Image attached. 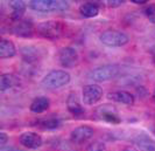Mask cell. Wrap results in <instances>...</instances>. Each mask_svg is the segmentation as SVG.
I'll return each mask as SVG.
<instances>
[{
    "label": "cell",
    "mask_w": 155,
    "mask_h": 151,
    "mask_svg": "<svg viewBox=\"0 0 155 151\" xmlns=\"http://www.w3.org/2000/svg\"><path fill=\"white\" fill-rule=\"evenodd\" d=\"M86 151H105V144L101 141H96L89 144V146L86 148Z\"/></svg>",
    "instance_id": "603a6c76"
},
{
    "label": "cell",
    "mask_w": 155,
    "mask_h": 151,
    "mask_svg": "<svg viewBox=\"0 0 155 151\" xmlns=\"http://www.w3.org/2000/svg\"><path fill=\"white\" fill-rule=\"evenodd\" d=\"M79 13L85 18H93L99 13V5L97 2H84L79 6Z\"/></svg>",
    "instance_id": "ac0fdd59"
},
{
    "label": "cell",
    "mask_w": 155,
    "mask_h": 151,
    "mask_svg": "<svg viewBox=\"0 0 155 151\" xmlns=\"http://www.w3.org/2000/svg\"><path fill=\"white\" fill-rule=\"evenodd\" d=\"M50 105V101L48 97H45V96H40V97H36L31 104V110L35 114H41V112H46L47 109L49 108Z\"/></svg>",
    "instance_id": "d6986e66"
},
{
    "label": "cell",
    "mask_w": 155,
    "mask_h": 151,
    "mask_svg": "<svg viewBox=\"0 0 155 151\" xmlns=\"http://www.w3.org/2000/svg\"><path fill=\"white\" fill-rule=\"evenodd\" d=\"M70 82V74L65 70H53L42 79L41 84L46 89H58L67 86Z\"/></svg>",
    "instance_id": "6da1fadb"
},
{
    "label": "cell",
    "mask_w": 155,
    "mask_h": 151,
    "mask_svg": "<svg viewBox=\"0 0 155 151\" xmlns=\"http://www.w3.org/2000/svg\"><path fill=\"white\" fill-rule=\"evenodd\" d=\"M152 96H153V101L155 102V89H154V91H153V94H152Z\"/></svg>",
    "instance_id": "f546056e"
},
{
    "label": "cell",
    "mask_w": 155,
    "mask_h": 151,
    "mask_svg": "<svg viewBox=\"0 0 155 151\" xmlns=\"http://www.w3.org/2000/svg\"><path fill=\"white\" fill-rule=\"evenodd\" d=\"M8 141V136L5 132H0V145L1 146H5Z\"/></svg>",
    "instance_id": "d4e9b609"
},
{
    "label": "cell",
    "mask_w": 155,
    "mask_h": 151,
    "mask_svg": "<svg viewBox=\"0 0 155 151\" xmlns=\"http://www.w3.org/2000/svg\"><path fill=\"white\" fill-rule=\"evenodd\" d=\"M19 142L27 149H38L42 145L43 139L36 132H23L19 138Z\"/></svg>",
    "instance_id": "8fae6325"
},
{
    "label": "cell",
    "mask_w": 155,
    "mask_h": 151,
    "mask_svg": "<svg viewBox=\"0 0 155 151\" xmlns=\"http://www.w3.org/2000/svg\"><path fill=\"white\" fill-rule=\"evenodd\" d=\"M34 29L35 27L33 22L27 19H21L19 21H15L11 27V32L19 38H31L34 34Z\"/></svg>",
    "instance_id": "52a82bcc"
},
{
    "label": "cell",
    "mask_w": 155,
    "mask_h": 151,
    "mask_svg": "<svg viewBox=\"0 0 155 151\" xmlns=\"http://www.w3.org/2000/svg\"><path fill=\"white\" fill-rule=\"evenodd\" d=\"M120 73V67L118 64H105L101 66L91 72V79L97 82H105L114 79Z\"/></svg>",
    "instance_id": "5b68a950"
},
{
    "label": "cell",
    "mask_w": 155,
    "mask_h": 151,
    "mask_svg": "<svg viewBox=\"0 0 155 151\" xmlns=\"http://www.w3.org/2000/svg\"><path fill=\"white\" fill-rule=\"evenodd\" d=\"M38 125L42 129H47V130H53V129H57L61 125V121L57 118H46L39 121Z\"/></svg>",
    "instance_id": "44dd1931"
},
{
    "label": "cell",
    "mask_w": 155,
    "mask_h": 151,
    "mask_svg": "<svg viewBox=\"0 0 155 151\" xmlns=\"http://www.w3.org/2000/svg\"><path fill=\"white\" fill-rule=\"evenodd\" d=\"M16 54V48L14 43L9 40L2 39L0 41V57L1 59H11Z\"/></svg>",
    "instance_id": "2e32d148"
},
{
    "label": "cell",
    "mask_w": 155,
    "mask_h": 151,
    "mask_svg": "<svg viewBox=\"0 0 155 151\" xmlns=\"http://www.w3.org/2000/svg\"><path fill=\"white\" fill-rule=\"evenodd\" d=\"M124 4V1L123 0H107L106 1V5L109 6V7H119L120 5H123Z\"/></svg>",
    "instance_id": "cb8c5ba5"
},
{
    "label": "cell",
    "mask_w": 155,
    "mask_h": 151,
    "mask_svg": "<svg viewBox=\"0 0 155 151\" xmlns=\"http://www.w3.org/2000/svg\"><path fill=\"white\" fill-rule=\"evenodd\" d=\"M20 86V79L13 74H2L0 77V90L4 93Z\"/></svg>",
    "instance_id": "4fadbf2b"
},
{
    "label": "cell",
    "mask_w": 155,
    "mask_h": 151,
    "mask_svg": "<svg viewBox=\"0 0 155 151\" xmlns=\"http://www.w3.org/2000/svg\"><path fill=\"white\" fill-rule=\"evenodd\" d=\"M67 1H56V0H34L29 4V7L36 12L47 13V12H60L68 8Z\"/></svg>",
    "instance_id": "277c9868"
},
{
    "label": "cell",
    "mask_w": 155,
    "mask_h": 151,
    "mask_svg": "<svg viewBox=\"0 0 155 151\" xmlns=\"http://www.w3.org/2000/svg\"><path fill=\"white\" fill-rule=\"evenodd\" d=\"M99 39L105 46L109 47H121L128 43L130 41V38L126 33L116 29H107L99 35Z\"/></svg>",
    "instance_id": "3957f363"
},
{
    "label": "cell",
    "mask_w": 155,
    "mask_h": 151,
    "mask_svg": "<svg viewBox=\"0 0 155 151\" xmlns=\"http://www.w3.org/2000/svg\"><path fill=\"white\" fill-rule=\"evenodd\" d=\"M36 31L45 39L57 40L63 35L64 26L60 21L49 20V21H45V22H41L40 25H38Z\"/></svg>",
    "instance_id": "7a4b0ae2"
},
{
    "label": "cell",
    "mask_w": 155,
    "mask_h": 151,
    "mask_svg": "<svg viewBox=\"0 0 155 151\" xmlns=\"http://www.w3.org/2000/svg\"><path fill=\"white\" fill-rule=\"evenodd\" d=\"M150 54H152L153 61H154V63H155V45H153V46L150 47Z\"/></svg>",
    "instance_id": "4316f807"
},
{
    "label": "cell",
    "mask_w": 155,
    "mask_h": 151,
    "mask_svg": "<svg viewBox=\"0 0 155 151\" xmlns=\"http://www.w3.org/2000/svg\"><path fill=\"white\" fill-rule=\"evenodd\" d=\"M143 13L152 24H155V4L146 5L143 8Z\"/></svg>",
    "instance_id": "7402d4cb"
},
{
    "label": "cell",
    "mask_w": 155,
    "mask_h": 151,
    "mask_svg": "<svg viewBox=\"0 0 155 151\" xmlns=\"http://www.w3.org/2000/svg\"><path fill=\"white\" fill-rule=\"evenodd\" d=\"M21 56L26 63H34L39 60V49L34 46H26L21 49Z\"/></svg>",
    "instance_id": "e0dca14e"
},
{
    "label": "cell",
    "mask_w": 155,
    "mask_h": 151,
    "mask_svg": "<svg viewBox=\"0 0 155 151\" xmlns=\"http://www.w3.org/2000/svg\"><path fill=\"white\" fill-rule=\"evenodd\" d=\"M140 151H155V142L147 137H140L135 141Z\"/></svg>",
    "instance_id": "ffe728a7"
},
{
    "label": "cell",
    "mask_w": 155,
    "mask_h": 151,
    "mask_svg": "<svg viewBox=\"0 0 155 151\" xmlns=\"http://www.w3.org/2000/svg\"><path fill=\"white\" fill-rule=\"evenodd\" d=\"M0 151H21V150H19L18 148H15V146H1L0 148Z\"/></svg>",
    "instance_id": "484cf974"
},
{
    "label": "cell",
    "mask_w": 155,
    "mask_h": 151,
    "mask_svg": "<svg viewBox=\"0 0 155 151\" xmlns=\"http://www.w3.org/2000/svg\"><path fill=\"white\" fill-rule=\"evenodd\" d=\"M8 6L12 9V13H11V19H12V21L15 22V21L21 20L22 15L25 14V11H26L27 5H26L23 1L14 0V1H11V2L8 4Z\"/></svg>",
    "instance_id": "9a60e30c"
},
{
    "label": "cell",
    "mask_w": 155,
    "mask_h": 151,
    "mask_svg": "<svg viewBox=\"0 0 155 151\" xmlns=\"http://www.w3.org/2000/svg\"><path fill=\"white\" fill-rule=\"evenodd\" d=\"M154 134H155V128H154Z\"/></svg>",
    "instance_id": "4dcf8cb0"
},
{
    "label": "cell",
    "mask_w": 155,
    "mask_h": 151,
    "mask_svg": "<svg viewBox=\"0 0 155 151\" xmlns=\"http://www.w3.org/2000/svg\"><path fill=\"white\" fill-rule=\"evenodd\" d=\"M103 97V89L96 84H89L83 89V102L87 105H92L99 102Z\"/></svg>",
    "instance_id": "9c48e42d"
},
{
    "label": "cell",
    "mask_w": 155,
    "mask_h": 151,
    "mask_svg": "<svg viewBox=\"0 0 155 151\" xmlns=\"http://www.w3.org/2000/svg\"><path fill=\"white\" fill-rule=\"evenodd\" d=\"M134 4H138V5H145L147 2V0H132Z\"/></svg>",
    "instance_id": "83f0119b"
},
{
    "label": "cell",
    "mask_w": 155,
    "mask_h": 151,
    "mask_svg": "<svg viewBox=\"0 0 155 151\" xmlns=\"http://www.w3.org/2000/svg\"><path fill=\"white\" fill-rule=\"evenodd\" d=\"M67 108H68L69 112H71L75 116H81V115H83L85 112L84 108L82 107V104L78 100V96L76 95V93H70V95L68 96Z\"/></svg>",
    "instance_id": "7c38bea8"
},
{
    "label": "cell",
    "mask_w": 155,
    "mask_h": 151,
    "mask_svg": "<svg viewBox=\"0 0 155 151\" xmlns=\"http://www.w3.org/2000/svg\"><path fill=\"white\" fill-rule=\"evenodd\" d=\"M94 134L93 128L89 127V125H81V127L75 128L71 134H70V139L74 143H84L87 139H90Z\"/></svg>",
    "instance_id": "30bf717a"
},
{
    "label": "cell",
    "mask_w": 155,
    "mask_h": 151,
    "mask_svg": "<svg viewBox=\"0 0 155 151\" xmlns=\"http://www.w3.org/2000/svg\"><path fill=\"white\" fill-rule=\"evenodd\" d=\"M123 151H138L135 148H133V146H126L123 149Z\"/></svg>",
    "instance_id": "f1b7e54d"
},
{
    "label": "cell",
    "mask_w": 155,
    "mask_h": 151,
    "mask_svg": "<svg viewBox=\"0 0 155 151\" xmlns=\"http://www.w3.org/2000/svg\"><path fill=\"white\" fill-rule=\"evenodd\" d=\"M110 100L118 102V103H123L126 105H132L134 104V96L128 93V91H125V90H118V91H113V93H110L107 95Z\"/></svg>",
    "instance_id": "5bb4252c"
},
{
    "label": "cell",
    "mask_w": 155,
    "mask_h": 151,
    "mask_svg": "<svg viewBox=\"0 0 155 151\" xmlns=\"http://www.w3.org/2000/svg\"><path fill=\"white\" fill-rule=\"evenodd\" d=\"M96 116L99 119H103L111 124L120 123V117L118 115L117 109L113 105H110V104H104V105H101L99 108H97Z\"/></svg>",
    "instance_id": "ba28073f"
},
{
    "label": "cell",
    "mask_w": 155,
    "mask_h": 151,
    "mask_svg": "<svg viewBox=\"0 0 155 151\" xmlns=\"http://www.w3.org/2000/svg\"><path fill=\"white\" fill-rule=\"evenodd\" d=\"M58 61L65 68H74L78 64L79 55L75 48L63 47L58 53Z\"/></svg>",
    "instance_id": "8992f818"
}]
</instances>
